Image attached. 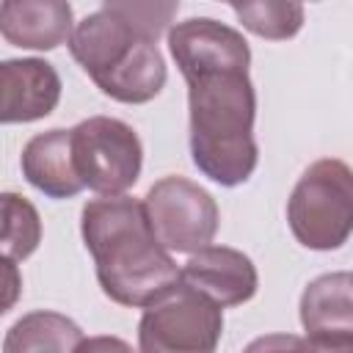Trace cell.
<instances>
[{"mask_svg": "<svg viewBox=\"0 0 353 353\" xmlns=\"http://www.w3.org/2000/svg\"><path fill=\"white\" fill-rule=\"evenodd\" d=\"M143 207L154 237L176 254L207 248L218 232V204L196 182L185 176H163L143 196Z\"/></svg>", "mask_w": 353, "mask_h": 353, "instance_id": "obj_6", "label": "cell"}, {"mask_svg": "<svg viewBox=\"0 0 353 353\" xmlns=\"http://www.w3.org/2000/svg\"><path fill=\"white\" fill-rule=\"evenodd\" d=\"M243 353H320V347L295 334H265L251 339Z\"/></svg>", "mask_w": 353, "mask_h": 353, "instance_id": "obj_18", "label": "cell"}, {"mask_svg": "<svg viewBox=\"0 0 353 353\" xmlns=\"http://www.w3.org/2000/svg\"><path fill=\"white\" fill-rule=\"evenodd\" d=\"M0 210H3V234H0L3 259L22 262L41 243V221H39V212H36V207L25 196L11 193V190H6L0 196Z\"/></svg>", "mask_w": 353, "mask_h": 353, "instance_id": "obj_15", "label": "cell"}, {"mask_svg": "<svg viewBox=\"0 0 353 353\" xmlns=\"http://www.w3.org/2000/svg\"><path fill=\"white\" fill-rule=\"evenodd\" d=\"M77 353H135V350L121 336H88L83 339Z\"/></svg>", "mask_w": 353, "mask_h": 353, "instance_id": "obj_19", "label": "cell"}, {"mask_svg": "<svg viewBox=\"0 0 353 353\" xmlns=\"http://www.w3.org/2000/svg\"><path fill=\"white\" fill-rule=\"evenodd\" d=\"M25 179L50 199H72L85 185L77 176L72 154V130H47L33 135L22 149Z\"/></svg>", "mask_w": 353, "mask_h": 353, "instance_id": "obj_13", "label": "cell"}, {"mask_svg": "<svg viewBox=\"0 0 353 353\" xmlns=\"http://www.w3.org/2000/svg\"><path fill=\"white\" fill-rule=\"evenodd\" d=\"M232 11L254 36L284 41L292 39L303 28V6L301 3H232Z\"/></svg>", "mask_w": 353, "mask_h": 353, "instance_id": "obj_16", "label": "cell"}, {"mask_svg": "<svg viewBox=\"0 0 353 353\" xmlns=\"http://www.w3.org/2000/svg\"><path fill=\"white\" fill-rule=\"evenodd\" d=\"M146 41L149 39H143L130 22H124L116 11L102 6L99 11L83 17L74 25V33L69 39V52L83 66V72L97 83L110 72H116L121 63H127Z\"/></svg>", "mask_w": 353, "mask_h": 353, "instance_id": "obj_8", "label": "cell"}, {"mask_svg": "<svg viewBox=\"0 0 353 353\" xmlns=\"http://www.w3.org/2000/svg\"><path fill=\"white\" fill-rule=\"evenodd\" d=\"M61 99V77L50 61L8 58L0 63V121L25 124L50 116Z\"/></svg>", "mask_w": 353, "mask_h": 353, "instance_id": "obj_9", "label": "cell"}, {"mask_svg": "<svg viewBox=\"0 0 353 353\" xmlns=\"http://www.w3.org/2000/svg\"><path fill=\"white\" fill-rule=\"evenodd\" d=\"M83 331L74 320L61 312H30L22 314L3 336V353H77Z\"/></svg>", "mask_w": 353, "mask_h": 353, "instance_id": "obj_14", "label": "cell"}, {"mask_svg": "<svg viewBox=\"0 0 353 353\" xmlns=\"http://www.w3.org/2000/svg\"><path fill=\"white\" fill-rule=\"evenodd\" d=\"M80 232L102 292L121 306L146 309L182 284L171 251L154 237L143 201L99 196L83 207Z\"/></svg>", "mask_w": 353, "mask_h": 353, "instance_id": "obj_1", "label": "cell"}, {"mask_svg": "<svg viewBox=\"0 0 353 353\" xmlns=\"http://www.w3.org/2000/svg\"><path fill=\"white\" fill-rule=\"evenodd\" d=\"M190 110V154L196 168L223 188L243 185L256 163V91L245 69L185 80Z\"/></svg>", "mask_w": 353, "mask_h": 353, "instance_id": "obj_2", "label": "cell"}, {"mask_svg": "<svg viewBox=\"0 0 353 353\" xmlns=\"http://www.w3.org/2000/svg\"><path fill=\"white\" fill-rule=\"evenodd\" d=\"M110 11H116L124 22H130L143 39L157 41L165 28L171 25L174 14L179 11V3H138V0H108L102 3Z\"/></svg>", "mask_w": 353, "mask_h": 353, "instance_id": "obj_17", "label": "cell"}, {"mask_svg": "<svg viewBox=\"0 0 353 353\" xmlns=\"http://www.w3.org/2000/svg\"><path fill=\"white\" fill-rule=\"evenodd\" d=\"M0 33L22 50H55L74 33L72 6L63 0H3Z\"/></svg>", "mask_w": 353, "mask_h": 353, "instance_id": "obj_12", "label": "cell"}, {"mask_svg": "<svg viewBox=\"0 0 353 353\" xmlns=\"http://www.w3.org/2000/svg\"><path fill=\"white\" fill-rule=\"evenodd\" d=\"M72 154L80 182L102 196H124L143 165L138 132L113 116H91L72 127Z\"/></svg>", "mask_w": 353, "mask_h": 353, "instance_id": "obj_5", "label": "cell"}, {"mask_svg": "<svg viewBox=\"0 0 353 353\" xmlns=\"http://www.w3.org/2000/svg\"><path fill=\"white\" fill-rule=\"evenodd\" d=\"M292 237L312 251H334L353 234V168L339 157L314 160L287 201Z\"/></svg>", "mask_w": 353, "mask_h": 353, "instance_id": "obj_3", "label": "cell"}, {"mask_svg": "<svg viewBox=\"0 0 353 353\" xmlns=\"http://www.w3.org/2000/svg\"><path fill=\"white\" fill-rule=\"evenodd\" d=\"M168 50L185 80L226 69L248 72L251 66V50L243 33L210 17L174 22L168 30Z\"/></svg>", "mask_w": 353, "mask_h": 353, "instance_id": "obj_7", "label": "cell"}, {"mask_svg": "<svg viewBox=\"0 0 353 353\" xmlns=\"http://www.w3.org/2000/svg\"><path fill=\"white\" fill-rule=\"evenodd\" d=\"M221 331V306L182 281L143 309L138 323V353H215Z\"/></svg>", "mask_w": 353, "mask_h": 353, "instance_id": "obj_4", "label": "cell"}, {"mask_svg": "<svg viewBox=\"0 0 353 353\" xmlns=\"http://www.w3.org/2000/svg\"><path fill=\"white\" fill-rule=\"evenodd\" d=\"M301 323L306 339L325 350L353 342V273H323L301 295Z\"/></svg>", "mask_w": 353, "mask_h": 353, "instance_id": "obj_10", "label": "cell"}, {"mask_svg": "<svg viewBox=\"0 0 353 353\" xmlns=\"http://www.w3.org/2000/svg\"><path fill=\"white\" fill-rule=\"evenodd\" d=\"M320 353H353V342L339 345V347H325V350H320Z\"/></svg>", "mask_w": 353, "mask_h": 353, "instance_id": "obj_20", "label": "cell"}, {"mask_svg": "<svg viewBox=\"0 0 353 353\" xmlns=\"http://www.w3.org/2000/svg\"><path fill=\"white\" fill-rule=\"evenodd\" d=\"M182 281L223 306H240L256 295L259 276L248 254L229 245H207L182 265Z\"/></svg>", "mask_w": 353, "mask_h": 353, "instance_id": "obj_11", "label": "cell"}]
</instances>
